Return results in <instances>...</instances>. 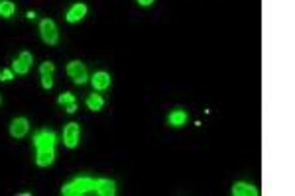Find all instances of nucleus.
I'll return each instance as SVG.
<instances>
[{
	"label": "nucleus",
	"mask_w": 295,
	"mask_h": 196,
	"mask_svg": "<svg viewBox=\"0 0 295 196\" xmlns=\"http://www.w3.org/2000/svg\"><path fill=\"white\" fill-rule=\"evenodd\" d=\"M57 102H59V104H65V106H71V104H75V96H73V94H69V92H65V94H59Z\"/></svg>",
	"instance_id": "2eb2a0df"
},
{
	"label": "nucleus",
	"mask_w": 295,
	"mask_h": 196,
	"mask_svg": "<svg viewBox=\"0 0 295 196\" xmlns=\"http://www.w3.org/2000/svg\"><path fill=\"white\" fill-rule=\"evenodd\" d=\"M154 0H138V4H142V6H150Z\"/></svg>",
	"instance_id": "6ab92c4d"
},
{
	"label": "nucleus",
	"mask_w": 295,
	"mask_h": 196,
	"mask_svg": "<svg viewBox=\"0 0 295 196\" xmlns=\"http://www.w3.org/2000/svg\"><path fill=\"white\" fill-rule=\"evenodd\" d=\"M32 61H34V57H32L30 51H22L18 59L12 63V71L16 75H28L30 67H32Z\"/></svg>",
	"instance_id": "423d86ee"
},
{
	"label": "nucleus",
	"mask_w": 295,
	"mask_h": 196,
	"mask_svg": "<svg viewBox=\"0 0 295 196\" xmlns=\"http://www.w3.org/2000/svg\"><path fill=\"white\" fill-rule=\"evenodd\" d=\"M41 87L45 90H50L54 87V79H52V75H41Z\"/></svg>",
	"instance_id": "f3484780"
},
{
	"label": "nucleus",
	"mask_w": 295,
	"mask_h": 196,
	"mask_svg": "<svg viewBox=\"0 0 295 196\" xmlns=\"http://www.w3.org/2000/svg\"><path fill=\"white\" fill-rule=\"evenodd\" d=\"M26 16H28V18H30V20H34V18H36V12H28Z\"/></svg>",
	"instance_id": "aec40b11"
},
{
	"label": "nucleus",
	"mask_w": 295,
	"mask_h": 196,
	"mask_svg": "<svg viewBox=\"0 0 295 196\" xmlns=\"http://www.w3.org/2000/svg\"><path fill=\"white\" fill-rule=\"evenodd\" d=\"M103 106H105V100H103L101 94H91V96L87 98V108L92 110V112H99Z\"/></svg>",
	"instance_id": "ddd939ff"
},
{
	"label": "nucleus",
	"mask_w": 295,
	"mask_h": 196,
	"mask_svg": "<svg viewBox=\"0 0 295 196\" xmlns=\"http://www.w3.org/2000/svg\"><path fill=\"white\" fill-rule=\"evenodd\" d=\"M232 194L234 196H258V188L254 184L248 182H236L232 186Z\"/></svg>",
	"instance_id": "9b49d317"
},
{
	"label": "nucleus",
	"mask_w": 295,
	"mask_h": 196,
	"mask_svg": "<svg viewBox=\"0 0 295 196\" xmlns=\"http://www.w3.org/2000/svg\"><path fill=\"white\" fill-rule=\"evenodd\" d=\"M187 120H189V116H187L185 110H173L169 114V118H167L169 125H173V127H181V125L187 124Z\"/></svg>",
	"instance_id": "f8f14e48"
},
{
	"label": "nucleus",
	"mask_w": 295,
	"mask_h": 196,
	"mask_svg": "<svg viewBox=\"0 0 295 196\" xmlns=\"http://www.w3.org/2000/svg\"><path fill=\"white\" fill-rule=\"evenodd\" d=\"M37 167H50L56 161V134L52 129H39L34 134Z\"/></svg>",
	"instance_id": "f257e3e1"
},
{
	"label": "nucleus",
	"mask_w": 295,
	"mask_h": 196,
	"mask_svg": "<svg viewBox=\"0 0 295 196\" xmlns=\"http://www.w3.org/2000/svg\"><path fill=\"white\" fill-rule=\"evenodd\" d=\"M0 102H2V96H0Z\"/></svg>",
	"instance_id": "412c9836"
},
{
	"label": "nucleus",
	"mask_w": 295,
	"mask_h": 196,
	"mask_svg": "<svg viewBox=\"0 0 295 196\" xmlns=\"http://www.w3.org/2000/svg\"><path fill=\"white\" fill-rule=\"evenodd\" d=\"M14 12H16V6H14V2H10V0H4V2H0V16H2V18H10Z\"/></svg>",
	"instance_id": "4468645a"
},
{
	"label": "nucleus",
	"mask_w": 295,
	"mask_h": 196,
	"mask_svg": "<svg viewBox=\"0 0 295 196\" xmlns=\"http://www.w3.org/2000/svg\"><path fill=\"white\" fill-rule=\"evenodd\" d=\"M79 136H81V127H79L77 122H71V124L65 125V129H63V143H65V147H69V149L77 147Z\"/></svg>",
	"instance_id": "39448f33"
},
{
	"label": "nucleus",
	"mask_w": 295,
	"mask_h": 196,
	"mask_svg": "<svg viewBox=\"0 0 295 196\" xmlns=\"http://www.w3.org/2000/svg\"><path fill=\"white\" fill-rule=\"evenodd\" d=\"M94 194L99 196H114L116 194V184L111 178H96L94 180Z\"/></svg>",
	"instance_id": "0eeeda50"
},
{
	"label": "nucleus",
	"mask_w": 295,
	"mask_h": 196,
	"mask_svg": "<svg viewBox=\"0 0 295 196\" xmlns=\"http://www.w3.org/2000/svg\"><path fill=\"white\" fill-rule=\"evenodd\" d=\"M89 192H94V178L89 177L75 178L73 182H69L61 188V194L65 196H83L89 194Z\"/></svg>",
	"instance_id": "f03ea898"
},
{
	"label": "nucleus",
	"mask_w": 295,
	"mask_h": 196,
	"mask_svg": "<svg viewBox=\"0 0 295 196\" xmlns=\"http://www.w3.org/2000/svg\"><path fill=\"white\" fill-rule=\"evenodd\" d=\"M28 132H30V122H28L24 116H20V118H16V120H12V124H10V136H12V138L22 140Z\"/></svg>",
	"instance_id": "6e6552de"
},
{
	"label": "nucleus",
	"mask_w": 295,
	"mask_h": 196,
	"mask_svg": "<svg viewBox=\"0 0 295 196\" xmlns=\"http://www.w3.org/2000/svg\"><path fill=\"white\" fill-rule=\"evenodd\" d=\"M39 36L47 45H56L59 41V34H57V26L54 20H41L39 22Z\"/></svg>",
	"instance_id": "7ed1b4c3"
},
{
	"label": "nucleus",
	"mask_w": 295,
	"mask_h": 196,
	"mask_svg": "<svg viewBox=\"0 0 295 196\" xmlns=\"http://www.w3.org/2000/svg\"><path fill=\"white\" fill-rule=\"evenodd\" d=\"M12 79H14V71H10V69H2V71H0V81L8 83V81H12Z\"/></svg>",
	"instance_id": "a211bd4d"
},
{
	"label": "nucleus",
	"mask_w": 295,
	"mask_h": 196,
	"mask_svg": "<svg viewBox=\"0 0 295 196\" xmlns=\"http://www.w3.org/2000/svg\"><path fill=\"white\" fill-rule=\"evenodd\" d=\"M85 16H87V6H85V4H75V6L69 8L65 20H67L69 24H77V22H81Z\"/></svg>",
	"instance_id": "9d476101"
},
{
	"label": "nucleus",
	"mask_w": 295,
	"mask_h": 196,
	"mask_svg": "<svg viewBox=\"0 0 295 196\" xmlns=\"http://www.w3.org/2000/svg\"><path fill=\"white\" fill-rule=\"evenodd\" d=\"M54 71H56V65H54L52 61L41 63V67H39V73H41V75H52Z\"/></svg>",
	"instance_id": "dca6fc26"
},
{
	"label": "nucleus",
	"mask_w": 295,
	"mask_h": 196,
	"mask_svg": "<svg viewBox=\"0 0 295 196\" xmlns=\"http://www.w3.org/2000/svg\"><path fill=\"white\" fill-rule=\"evenodd\" d=\"M92 83V89L94 90H107L109 87H111V75L105 71H99L92 75L91 79Z\"/></svg>",
	"instance_id": "1a4fd4ad"
},
{
	"label": "nucleus",
	"mask_w": 295,
	"mask_h": 196,
	"mask_svg": "<svg viewBox=\"0 0 295 196\" xmlns=\"http://www.w3.org/2000/svg\"><path fill=\"white\" fill-rule=\"evenodd\" d=\"M67 75L71 77V81H73L75 85H85L87 79H89L87 67H85L81 61H71V63L67 65Z\"/></svg>",
	"instance_id": "20e7f679"
}]
</instances>
